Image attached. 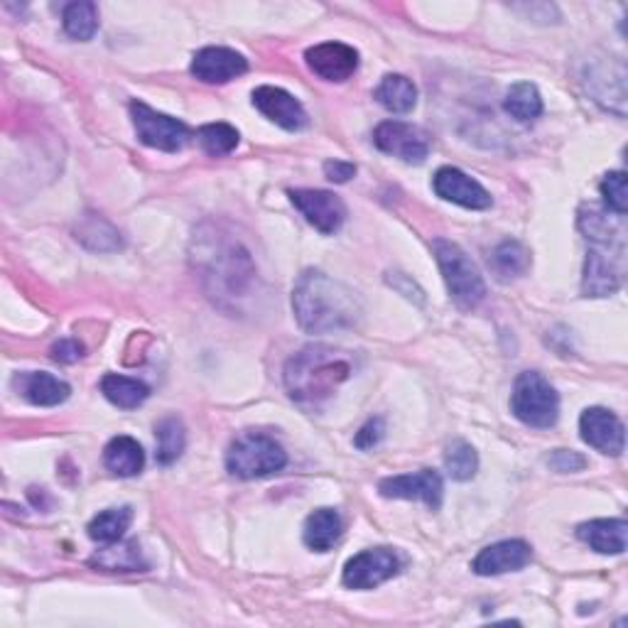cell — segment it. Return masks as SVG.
Masks as SVG:
<instances>
[{
  "label": "cell",
  "mask_w": 628,
  "mask_h": 628,
  "mask_svg": "<svg viewBox=\"0 0 628 628\" xmlns=\"http://www.w3.org/2000/svg\"><path fill=\"white\" fill-rule=\"evenodd\" d=\"M196 266H200L204 288L209 297L222 307H231L248 297L256 285V263L251 260V253L224 234L200 236L196 244Z\"/></svg>",
  "instance_id": "cell-3"
},
{
  "label": "cell",
  "mask_w": 628,
  "mask_h": 628,
  "mask_svg": "<svg viewBox=\"0 0 628 628\" xmlns=\"http://www.w3.org/2000/svg\"><path fill=\"white\" fill-rule=\"evenodd\" d=\"M433 190L445 202L471 209V212H483L493 204L491 194L459 168H439L433 178Z\"/></svg>",
  "instance_id": "cell-14"
},
{
  "label": "cell",
  "mask_w": 628,
  "mask_h": 628,
  "mask_svg": "<svg viewBox=\"0 0 628 628\" xmlns=\"http://www.w3.org/2000/svg\"><path fill=\"white\" fill-rule=\"evenodd\" d=\"M13 385L28 403L38 405V407L62 405L72 393L67 383L60 381L57 376H52V373H45V371L18 373V376L13 379Z\"/></svg>",
  "instance_id": "cell-19"
},
{
  "label": "cell",
  "mask_w": 628,
  "mask_h": 628,
  "mask_svg": "<svg viewBox=\"0 0 628 628\" xmlns=\"http://www.w3.org/2000/svg\"><path fill=\"white\" fill-rule=\"evenodd\" d=\"M196 138H200V146L209 152V156L222 158L234 152L238 146V130L228 124H209L196 130Z\"/></svg>",
  "instance_id": "cell-32"
},
{
  "label": "cell",
  "mask_w": 628,
  "mask_h": 628,
  "mask_svg": "<svg viewBox=\"0 0 628 628\" xmlns=\"http://www.w3.org/2000/svg\"><path fill=\"white\" fill-rule=\"evenodd\" d=\"M445 469L455 481L473 479V473H477L479 469L477 449H473L469 443H465V439H455V443H449L445 451Z\"/></svg>",
  "instance_id": "cell-31"
},
{
  "label": "cell",
  "mask_w": 628,
  "mask_h": 628,
  "mask_svg": "<svg viewBox=\"0 0 628 628\" xmlns=\"http://www.w3.org/2000/svg\"><path fill=\"white\" fill-rule=\"evenodd\" d=\"M341 531H344V521H341L339 511L317 509L307 515L302 540L315 553H327V550H332L339 543Z\"/></svg>",
  "instance_id": "cell-23"
},
{
  "label": "cell",
  "mask_w": 628,
  "mask_h": 628,
  "mask_svg": "<svg viewBox=\"0 0 628 628\" xmlns=\"http://www.w3.org/2000/svg\"><path fill=\"white\" fill-rule=\"evenodd\" d=\"M531 560L533 550L525 540H501V543L483 547L481 553L473 557L471 570L477 572L479 577H499L505 575V572L523 570Z\"/></svg>",
  "instance_id": "cell-16"
},
{
  "label": "cell",
  "mask_w": 628,
  "mask_h": 628,
  "mask_svg": "<svg viewBox=\"0 0 628 628\" xmlns=\"http://www.w3.org/2000/svg\"><path fill=\"white\" fill-rule=\"evenodd\" d=\"M156 437H158V451L156 459L158 465L170 467L182 457L184 445H187V433L180 417H164L156 425Z\"/></svg>",
  "instance_id": "cell-29"
},
{
  "label": "cell",
  "mask_w": 628,
  "mask_h": 628,
  "mask_svg": "<svg viewBox=\"0 0 628 628\" xmlns=\"http://www.w3.org/2000/svg\"><path fill=\"white\" fill-rule=\"evenodd\" d=\"M130 118H134L136 136L142 146L162 152H180L190 142V128L182 120L164 116L142 102L130 104Z\"/></svg>",
  "instance_id": "cell-7"
},
{
  "label": "cell",
  "mask_w": 628,
  "mask_h": 628,
  "mask_svg": "<svg viewBox=\"0 0 628 628\" xmlns=\"http://www.w3.org/2000/svg\"><path fill=\"white\" fill-rule=\"evenodd\" d=\"M373 96L391 114H411L417 104L415 84L403 74H385Z\"/></svg>",
  "instance_id": "cell-24"
},
{
  "label": "cell",
  "mask_w": 628,
  "mask_h": 628,
  "mask_svg": "<svg viewBox=\"0 0 628 628\" xmlns=\"http://www.w3.org/2000/svg\"><path fill=\"white\" fill-rule=\"evenodd\" d=\"M388 283L393 285L395 290H398L401 295H405L407 300H415V302H423L425 297H423V290L417 288V285L407 278V275H403V273H391L388 275Z\"/></svg>",
  "instance_id": "cell-39"
},
{
  "label": "cell",
  "mask_w": 628,
  "mask_h": 628,
  "mask_svg": "<svg viewBox=\"0 0 628 628\" xmlns=\"http://www.w3.org/2000/svg\"><path fill=\"white\" fill-rule=\"evenodd\" d=\"M354 373V359L347 351L310 344L288 359L283 371L288 395L305 407H317L344 385Z\"/></svg>",
  "instance_id": "cell-2"
},
{
  "label": "cell",
  "mask_w": 628,
  "mask_h": 628,
  "mask_svg": "<svg viewBox=\"0 0 628 628\" xmlns=\"http://www.w3.org/2000/svg\"><path fill=\"white\" fill-rule=\"evenodd\" d=\"M373 142L385 156L411 164H421L429 156V136L421 126L405 124V120H383L373 130Z\"/></svg>",
  "instance_id": "cell-9"
},
{
  "label": "cell",
  "mask_w": 628,
  "mask_h": 628,
  "mask_svg": "<svg viewBox=\"0 0 628 628\" xmlns=\"http://www.w3.org/2000/svg\"><path fill=\"white\" fill-rule=\"evenodd\" d=\"M288 467V451L263 433H244L226 451V469L236 479H263Z\"/></svg>",
  "instance_id": "cell-4"
},
{
  "label": "cell",
  "mask_w": 628,
  "mask_h": 628,
  "mask_svg": "<svg viewBox=\"0 0 628 628\" xmlns=\"http://www.w3.org/2000/svg\"><path fill=\"white\" fill-rule=\"evenodd\" d=\"M577 537L599 555H621L628 543V523L624 518H597L582 523Z\"/></svg>",
  "instance_id": "cell-20"
},
{
  "label": "cell",
  "mask_w": 628,
  "mask_h": 628,
  "mask_svg": "<svg viewBox=\"0 0 628 628\" xmlns=\"http://www.w3.org/2000/svg\"><path fill=\"white\" fill-rule=\"evenodd\" d=\"M134 523V511L124 505V509H108L102 511L98 515H94V521L89 523V537L94 543H102V545H111L118 543V540H124L126 531Z\"/></svg>",
  "instance_id": "cell-26"
},
{
  "label": "cell",
  "mask_w": 628,
  "mask_h": 628,
  "mask_svg": "<svg viewBox=\"0 0 628 628\" xmlns=\"http://www.w3.org/2000/svg\"><path fill=\"white\" fill-rule=\"evenodd\" d=\"M102 393L106 395V401L114 403L116 407L136 411V407L148 401L150 388L138 379L120 376V373H108V376H104L102 381Z\"/></svg>",
  "instance_id": "cell-25"
},
{
  "label": "cell",
  "mask_w": 628,
  "mask_h": 628,
  "mask_svg": "<svg viewBox=\"0 0 628 628\" xmlns=\"http://www.w3.org/2000/svg\"><path fill=\"white\" fill-rule=\"evenodd\" d=\"M292 312L305 332L329 334L354 329L363 315L354 290L322 270H305L292 288Z\"/></svg>",
  "instance_id": "cell-1"
},
{
  "label": "cell",
  "mask_w": 628,
  "mask_h": 628,
  "mask_svg": "<svg viewBox=\"0 0 628 628\" xmlns=\"http://www.w3.org/2000/svg\"><path fill=\"white\" fill-rule=\"evenodd\" d=\"M602 196H604V204L609 212L626 216L628 212V187H626V172L616 170L604 174V180L599 184Z\"/></svg>",
  "instance_id": "cell-34"
},
{
  "label": "cell",
  "mask_w": 628,
  "mask_h": 628,
  "mask_svg": "<svg viewBox=\"0 0 628 628\" xmlns=\"http://www.w3.org/2000/svg\"><path fill=\"white\" fill-rule=\"evenodd\" d=\"M385 437V423L383 417H371V421L363 425L359 433H356V447L359 449H373L381 445V439Z\"/></svg>",
  "instance_id": "cell-36"
},
{
  "label": "cell",
  "mask_w": 628,
  "mask_h": 628,
  "mask_svg": "<svg viewBox=\"0 0 628 628\" xmlns=\"http://www.w3.org/2000/svg\"><path fill=\"white\" fill-rule=\"evenodd\" d=\"M92 565L106 572H138L146 570V560L140 555L138 543H111L106 545L102 553H96L92 557Z\"/></svg>",
  "instance_id": "cell-28"
},
{
  "label": "cell",
  "mask_w": 628,
  "mask_h": 628,
  "mask_svg": "<svg viewBox=\"0 0 628 628\" xmlns=\"http://www.w3.org/2000/svg\"><path fill=\"white\" fill-rule=\"evenodd\" d=\"M84 356V347L76 339H62L52 347V359L60 363H74Z\"/></svg>",
  "instance_id": "cell-37"
},
{
  "label": "cell",
  "mask_w": 628,
  "mask_h": 628,
  "mask_svg": "<svg viewBox=\"0 0 628 628\" xmlns=\"http://www.w3.org/2000/svg\"><path fill=\"white\" fill-rule=\"evenodd\" d=\"M104 465L114 477H136V473H140L142 467H146V451L138 445V439L118 435L104 449Z\"/></svg>",
  "instance_id": "cell-22"
},
{
  "label": "cell",
  "mask_w": 628,
  "mask_h": 628,
  "mask_svg": "<svg viewBox=\"0 0 628 628\" xmlns=\"http://www.w3.org/2000/svg\"><path fill=\"white\" fill-rule=\"evenodd\" d=\"M511 411L528 427L550 429L560 417V395L537 371H525L515 379Z\"/></svg>",
  "instance_id": "cell-6"
},
{
  "label": "cell",
  "mask_w": 628,
  "mask_h": 628,
  "mask_svg": "<svg viewBox=\"0 0 628 628\" xmlns=\"http://www.w3.org/2000/svg\"><path fill=\"white\" fill-rule=\"evenodd\" d=\"M582 439L606 457H621L626 447V427L606 407H587L579 417Z\"/></svg>",
  "instance_id": "cell-13"
},
{
  "label": "cell",
  "mask_w": 628,
  "mask_h": 628,
  "mask_svg": "<svg viewBox=\"0 0 628 628\" xmlns=\"http://www.w3.org/2000/svg\"><path fill=\"white\" fill-rule=\"evenodd\" d=\"M398 570H401V557L395 555L391 547H373V550H363V553L354 555L347 562L341 582H344L349 589L366 592V589H376L379 584L398 575Z\"/></svg>",
  "instance_id": "cell-10"
},
{
  "label": "cell",
  "mask_w": 628,
  "mask_h": 628,
  "mask_svg": "<svg viewBox=\"0 0 628 628\" xmlns=\"http://www.w3.org/2000/svg\"><path fill=\"white\" fill-rule=\"evenodd\" d=\"M579 231L592 244H624V216L597 204H584L579 209Z\"/></svg>",
  "instance_id": "cell-21"
},
{
  "label": "cell",
  "mask_w": 628,
  "mask_h": 628,
  "mask_svg": "<svg viewBox=\"0 0 628 628\" xmlns=\"http://www.w3.org/2000/svg\"><path fill=\"white\" fill-rule=\"evenodd\" d=\"M290 202L300 209V214L312 224L319 234L332 236L347 219V206L334 192L327 190H290Z\"/></svg>",
  "instance_id": "cell-11"
},
{
  "label": "cell",
  "mask_w": 628,
  "mask_h": 628,
  "mask_svg": "<svg viewBox=\"0 0 628 628\" xmlns=\"http://www.w3.org/2000/svg\"><path fill=\"white\" fill-rule=\"evenodd\" d=\"M62 25L72 40H79V42L92 40L98 30V8L89 3V0H82V3H70L62 13Z\"/></svg>",
  "instance_id": "cell-30"
},
{
  "label": "cell",
  "mask_w": 628,
  "mask_h": 628,
  "mask_svg": "<svg viewBox=\"0 0 628 628\" xmlns=\"http://www.w3.org/2000/svg\"><path fill=\"white\" fill-rule=\"evenodd\" d=\"M503 108L505 114L518 120V124H533V120L543 114V98H540V92L533 84L521 82L513 84L509 94H505Z\"/></svg>",
  "instance_id": "cell-27"
},
{
  "label": "cell",
  "mask_w": 628,
  "mask_h": 628,
  "mask_svg": "<svg viewBox=\"0 0 628 628\" xmlns=\"http://www.w3.org/2000/svg\"><path fill=\"white\" fill-rule=\"evenodd\" d=\"M547 465L560 473H572V471H582L584 467H587V459H584L575 449H555L553 455H550Z\"/></svg>",
  "instance_id": "cell-35"
},
{
  "label": "cell",
  "mask_w": 628,
  "mask_h": 628,
  "mask_svg": "<svg viewBox=\"0 0 628 628\" xmlns=\"http://www.w3.org/2000/svg\"><path fill=\"white\" fill-rule=\"evenodd\" d=\"M379 491L385 499H405V501H423L429 509L437 511L443 505L445 483L435 469H421L415 473H401V477H388L379 483Z\"/></svg>",
  "instance_id": "cell-12"
},
{
  "label": "cell",
  "mask_w": 628,
  "mask_h": 628,
  "mask_svg": "<svg viewBox=\"0 0 628 628\" xmlns=\"http://www.w3.org/2000/svg\"><path fill=\"white\" fill-rule=\"evenodd\" d=\"M324 174L327 180H332L337 184H344L356 174V164L347 160H327L324 162Z\"/></svg>",
  "instance_id": "cell-38"
},
{
  "label": "cell",
  "mask_w": 628,
  "mask_h": 628,
  "mask_svg": "<svg viewBox=\"0 0 628 628\" xmlns=\"http://www.w3.org/2000/svg\"><path fill=\"white\" fill-rule=\"evenodd\" d=\"M248 72L244 54L228 47H204L194 54L192 76L204 84H226Z\"/></svg>",
  "instance_id": "cell-17"
},
{
  "label": "cell",
  "mask_w": 628,
  "mask_h": 628,
  "mask_svg": "<svg viewBox=\"0 0 628 628\" xmlns=\"http://www.w3.org/2000/svg\"><path fill=\"white\" fill-rule=\"evenodd\" d=\"M433 253L439 270H443L445 285L449 297L455 300L461 310H473L487 297V283H483L479 268L473 260L461 251L455 241L435 238Z\"/></svg>",
  "instance_id": "cell-5"
},
{
  "label": "cell",
  "mask_w": 628,
  "mask_h": 628,
  "mask_svg": "<svg viewBox=\"0 0 628 628\" xmlns=\"http://www.w3.org/2000/svg\"><path fill=\"white\" fill-rule=\"evenodd\" d=\"M493 266L505 278H518L528 268H531V251L518 241H503V244L493 251Z\"/></svg>",
  "instance_id": "cell-33"
},
{
  "label": "cell",
  "mask_w": 628,
  "mask_h": 628,
  "mask_svg": "<svg viewBox=\"0 0 628 628\" xmlns=\"http://www.w3.org/2000/svg\"><path fill=\"white\" fill-rule=\"evenodd\" d=\"M253 106L285 130H302L307 126V111L292 94L278 86H258L253 92Z\"/></svg>",
  "instance_id": "cell-18"
},
{
  "label": "cell",
  "mask_w": 628,
  "mask_h": 628,
  "mask_svg": "<svg viewBox=\"0 0 628 628\" xmlns=\"http://www.w3.org/2000/svg\"><path fill=\"white\" fill-rule=\"evenodd\" d=\"M305 62L324 82H347L359 70V52L344 42H322L305 52Z\"/></svg>",
  "instance_id": "cell-15"
},
{
  "label": "cell",
  "mask_w": 628,
  "mask_h": 628,
  "mask_svg": "<svg viewBox=\"0 0 628 628\" xmlns=\"http://www.w3.org/2000/svg\"><path fill=\"white\" fill-rule=\"evenodd\" d=\"M624 244H592L584 260L582 290L587 297H609L624 283Z\"/></svg>",
  "instance_id": "cell-8"
}]
</instances>
